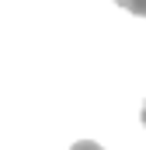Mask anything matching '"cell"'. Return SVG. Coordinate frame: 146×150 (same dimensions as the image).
Listing matches in <instances>:
<instances>
[{"label": "cell", "instance_id": "obj_1", "mask_svg": "<svg viewBox=\"0 0 146 150\" xmlns=\"http://www.w3.org/2000/svg\"><path fill=\"white\" fill-rule=\"evenodd\" d=\"M122 11H129V14H136V18H146V0H115Z\"/></svg>", "mask_w": 146, "mask_h": 150}, {"label": "cell", "instance_id": "obj_2", "mask_svg": "<svg viewBox=\"0 0 146 150\" xmlns=\"http://www.w3.org/2000/svg\"><path fill=\"white\" fill-rule=\"evenodd\" d=\"M70 150H105L101 143H94V140H80V143H73Z\"/></svg>", "mask_w": 146, "mask_h": 150}, {"label": "cell", "instance_id": "obj_3", "mask_svg": "<svg viewBox=\"0 0 146 150\" xmlns=\"http://www.w3.org/2000/svg\"><path fill=\"white\" fill-rule=\"evenodd\" d=\"M143 126H146V105H143Z\"/></svg>", "mask_w": 146, "mask_h": 150}]
</instances>
